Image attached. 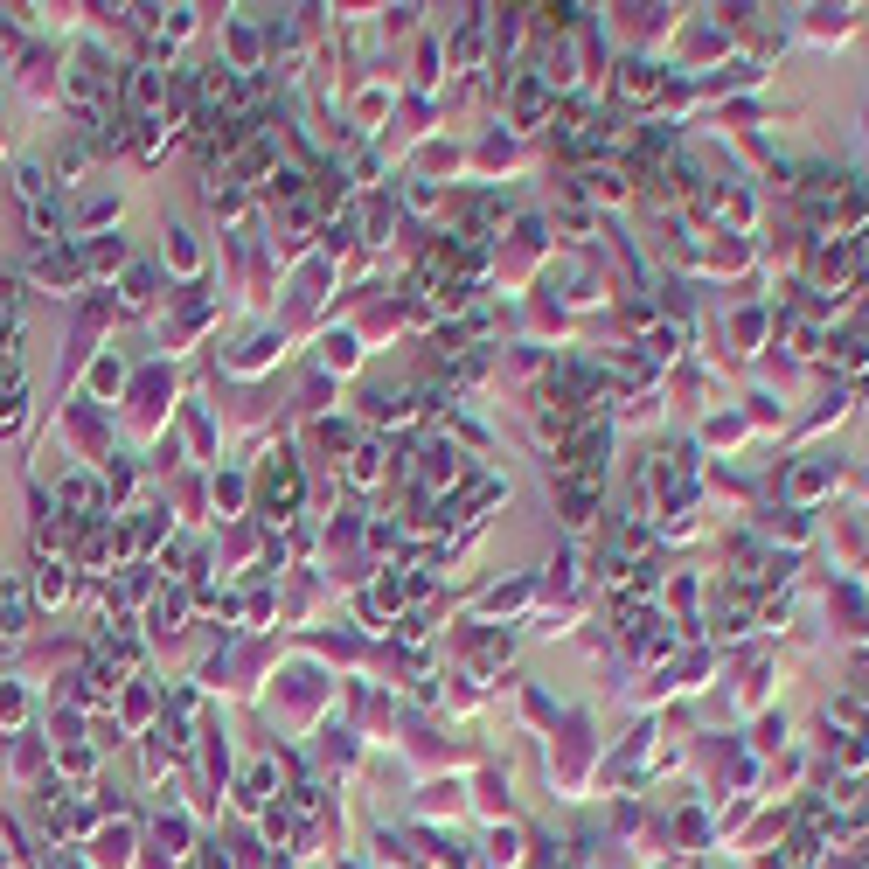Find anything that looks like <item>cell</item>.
I'll return each instance as SVG.
<instances>
[{
	"label": "cell",
	"instance_id": "1",
	"mask_svg": "<svg viewBox=\"0 0 869 869\" xmlns=\"http://www.w3.org/2000/svg\"><path fill=\"white\" fill-rule=\"evenodd\" d=\"M70 91H77V98H98V91H105V70H98V56H77V70H70Z\"/></svg>",
	"mask_w": 869,
	"mask_h": 869
},
{
	"label": "cell",
	"instance_id": "2",
	"mask_svg": "<svg viewBox=\"0 0 869 869\" xmlns=\"http://www.w3.org/2000/svg\"><path fill=\"white\" fill-rule=\"evenodd\" d=\"M63 584H70V578H63V564H49V571H42V598H63Z\"/></svg>",
	"mask_w": 869,
	"mask_h": 869
}]
</instances>
